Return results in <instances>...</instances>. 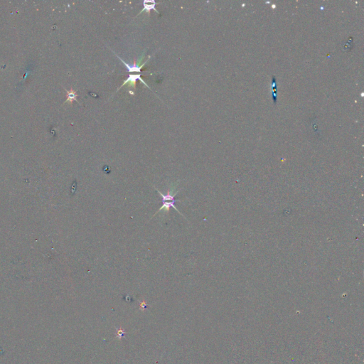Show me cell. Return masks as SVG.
<instances>
[{
    "label": "cell",
    "instance_id": "cell-7",
    "mask_svg": "<svg viewBox=\"0 0 364 364\" xmlns=\"http://www.w3.org/2000/svg\"><path fill=\"white\" fill-rule=\"evenodd\" d=\"M272 99L274 100V103L275 104L276 103V101H277V97H276V92H277V90H276V80H275V77H272Z\"/></svg>",
    "mask_w": 364,
    "mask_h": 364
},
{
    "label": "cell",
    "instance_id": "cell-8",
    "mask_svg": "<svg viewBox=\"0 0 364 364\" xmlns=\"http://www.w3.org/2000/svg\"><path fill=\"white\" fill-rule=\"evenodd\" d=\"M117 329L116 338L117 339H118L119 341H121V339L124 336V335L126 333V331H124L123 328H122V326L119 327V329Z\"/></svg>",
    "mask_w": 364,
    "mask_h": 364
},
{
    "label": "cell",
    "instance_id": "cell-9",
    "mask_svg": "<svg viewBox=\"0 0 364 364\" xmlns=\"http://www.w3.org/2000/svg\"><path fill=\"white\" fill-rule=\"evenodd\" d=\"M147 306V304L146 301H142V302L140 303V305H139V309L141 311H144V309H146Z\"/></svg>",
    "mask_w": 364,
    "mask_h": 364
},
{
    "label": "cell",
    "instance_id": "cell-2",
    "mask_svg": "<svg viewBox=\"0 0 364 364\" xmlns=\"http://www.w3.org/2000/svg\"><path fill=\"white\" fill-rule=\"evenodd\" d=\"M116 56H118L119 59H120V61L122 62H123V63L124 65H125V66L127 67V71H128V72H129V73H132V72H138V73H140V72H141L142 68L143 66H144V65L147 63V62L148 61V60H147L146 62H144V63H143V64H142V65H139V63H136V61H134L133 64H128V63H127L126 62H124L123 61V60L119 56H118V55H116Z\"/></svg>",
    "mask_w": 364,
    "mask_h": 364
},
{
    "label": "cell",
    "instance_id": "cell-3",
    "mask_svg": "<svg viewBox=\"0 0 364 364\" xmlns=\"http://www.w3.org/2000/svg\"><path fill=\"white\" fill-rule=\"evenodd\" d=\"M156 5H157V3H156L154 0H151V1L150 0H144V1H143V6H144V8H143V9L139 14H142V13L144 11H146V12H147L148 14H149V12L151 10H154L156 12H157L158 14H159L157 11V9H156Z\"/></svg>",
    "mask_w": 364,
    "mask_h": 364
},
{
    "label": "cell",
    "instance_id": "cell-4",
    "mask_svg": "<svg viewBox=\"0 0 364 364\" xmlns=\"http://www.w3.org/2000/svg\"><path fill=\"white\" fill-rule=\"evenodd\" d=\"M66 90V92L67 93V99L65 101L64 103H72L73 101H76L77 103H78V101L77 100V97H78V95L75 91L73 89H71L70 90Z\"/></svg>",
    "mask_w": 364,
    "mask_h": 364
},
{
    "label": "cell",
    "instance_id": "cell-5",
    "mask_svg": "<svg viewBox=\"0 0 364 364\" xmlns=\"http://www.w3.org/2000/svg\"><path fill=\"white\" fill-rule=\"evenodd\" d=\"M176 201H177L163 203V205L162 206V207L160 208L159 210L157 213H156V214H158V213L159 212V211H161V210H166V211H169V209H170V208H171V207L174 208V209H175L176 210H177L178 212H179V210H177V209H176V206H175V203Z\"/></svg>",
    "mask_w": 364,
    "mask_h": 364
},
{
    "label": "cell",
    "instance_id": "cell-1",
    "mask_svg": "<svg viewBox=\"0 0 364 364\" xmlns=\"http://www.w3.org/2000/svg\"><path fill=\"white\" fill-rule=\"evenodd\" d=\"M141 75H142V74H130L128 76V78H127V79L125 80V81L124 82L123 84L121 85L120 88H123L126 84H129L128 85V87H132V88H133L134 89H135V88H136V82L138 80H139L140 81H141L142 83H144V84L145 85H146L147 87L149 88V86H148V85L147 84V83H145V81H144V80H143L141 78Z\"/></svg>",
    "mask_w": 364,
    "mask_h": 364
},
{
    "label": "cell",
    "instance_id": "cell-6",
    "mask_svg": "<svg viewBox=\"0 0 364 364\" xmlns=\"http://www.w3.org/2000/svg\"><path fill=\"white\" fill-rule=\"evenodd\" d=\"M157 191L160 194L161 196H162V203H164L166 201H176V200L174 199V196H176V194H177V192L175 193L174 194H170V191H169V193L166 194V195H164L163 194L161 193L159 191Z\"/></svg>",
    "mask_w": 364,
    "mask_h": 364
}]
</instances>
